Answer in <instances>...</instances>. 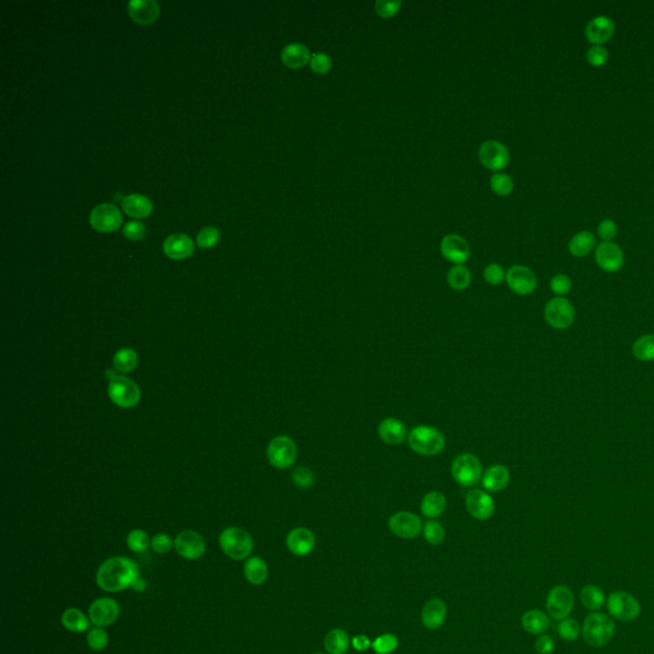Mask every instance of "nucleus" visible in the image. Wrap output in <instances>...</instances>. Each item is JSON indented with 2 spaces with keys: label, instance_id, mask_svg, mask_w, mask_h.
<instances>
[{
  "label": "nucleus",
  "instance_id": "nucleus-1",
  "mask_svg": "<svg viewBox=\"0 0 654 654\" xmlns=\"http://www.w3.org/2000/svg\"><path fill=\"white\" fill-rule=\"evenodd\" d=\"M138 566L127 557H112L98 567L96 581L106 592H119L135 586L138 580Z\"/></svg>",
  "mask_w": 654,
  "mask_h": 654
},
{
  "label": "nucleus",
  "instance_id": "nucleus-2",
  "mask_svg": "<svg viewBox=\"0 0 654 654\" xmlns=\"http://www.w3.org/2000/svg\"><path fill=\"white\" fill-rule=\"evenodd\" d=\"M615 630L616 626L612 617L597 611L586 617L581 626V635L589 647H604L615 637Z\"/></svg>",
  "mask_w": 654,
  "mask_h": 654
},
{
  "label": "nucleus",
  "instance_id": "nucleus-3",
  "mask_svg": "<svg viewBox=\"0 0 654 654\" xmlns=\"http://www.w3.org/2000/svg\"><path fill=\"white\" fill-rule=\"evenodd\" d=\"M408 444L414 452L423 456H435L444 450L445 436L429 426H417L408 435Z\"/></svg>",
  "mask_w": 654,
  "mask_h": 654
},
{
  "label": "nucleus",
  "instance_id": "nucleus-4",
  "mask_svg": "<svg viewBox=\"0 0 654 654\" xmlns=\"http://www.w3.org/2000/svg\"><path fill=\"white\" fill-rule=\"evenodd\" d=\"M220 546L228 556L234 560H243L251 555L253 540L244 529L232 526L220 534Z\"/></svg>",
  "mask_w": 654,
  "mask_h": 654
},
{
  "label": "nucleus",
  "instance_id": "nucleus-5",
  "mask_svg": "<svg viewBox=\"0 0 654 654\" xmlns=\"http://www.w3.org/2000/svg\"><path fill=\"white\" fill-rule=\"evenodd\" d=\"M606 606H607L609 616L616 618L618 621H624V623H630L637 620L641 611L639 601L632 594L624 592V590H616L609 594L606 601Z\"/></svg>",
  "mask_w": 654,
  "mask_h": 654
},
{
  "label": "nucleus",
  "instance_id": "nucleus-6",
  "mask_svg": "<svg viewBox=\"0 0 654 654\" xmlns=\"http://www.w3.org/2000/svg\"><path fill=\"white\" fill-rule=\"evenodd\" d=\"M452 474L461 487H473L481 481L483 468L480 459L473 454H461L452 461Z\"/></svg>",
  "mask_w": 654,
  "mask_h": 654
},
{
  "label": "nucleus",
  "instance_id": "nucleus-7",
  "mask_svg": "<svg viewBox=\"0 0 654 654\" xmlns=\"http://www.w3.org/2000/svg\"><path fill=\"white\" fill-rule=\"evenodd\" d=\"M109 398L119 408L129 409L140 403L141 392L133 380L126 376H115L110 380L107 389Z\"/></svg>",
  "mask_w": 654,
  "mask_h": 654
},
{
  "label": "nucleus",
  "instance_id": "nucleus-8",
  "mask_svg": "<svg viewBox=\"0 0 654 654\" xmlns=\"http://www.w3.org/2000/svg\"><path fill=\"white\" fill-rule=\"evenodd\" d=\"M544 318L551 327L556 330H565L569 329L575 321V309L572 302L563 297H556L546 304Z\"/></svg>",
  "mask_w": 654,
  "mask_h": 654
},
{
  "label": "nucleus",
  "instance_id": "nucleus-9",
  "mask_svg": "<svg viewBox=\"0 0 654 654\" xmlns=\"http://www.w3.org/2000/svg\"><path fill=\"white\" fill-rule=\"evenodd\" d=\"M298 449L289 436H278L271 440L267 447V458L272 466L278 469H288L297 460Z\"/></svg>",
  "mask_w": 654,
  "mask_h": 654
},
{
  "label": "nucleus",
  "instance_id": "nucleus-10",
  "mask_svg": "<svg viewBox=\"0 0 654 654\" xmlns=\"http://www.w3.org/2000/svg\"><path fill=\"white\" fill-rule=\"evenodd\" d=\"M575 606V597L572 589L566 586H556L552 588L547 594L546 607L549 617L553 620L561 621L570 614Z\"/></svg>",
  "mask_w": 654,
  "mask_h": 654
},
{
  "label": "nucleus",
  "instance_id": "nucleus-11",
  "mask_svg": "<svg viewBox=\"0 0 654 654\" xmlns=\"http://www.w3.org/2000/svg\"><path fill=\"white\" fill-rule=\"evenodd\" d=\"M121 214L113 203H100L91 211L90 223L98 232H114L121 225Z\"/></svg>",
  "mask_w": 654,
  "mask_h": 654
},
{
  "label": "nucleus",
  "instance_id": "nucleus-12",
  "mask_svg": "<svg viewBox=\"0 0 654 654\" xmlns=\"http://www.w3.org/2000/svg\"><path fill=\"white\" fill-rule=\"evenodd\" d=\"M480 160L483 166L492 172L503 170L510 161V154L504 143L495 140L483 142L480 147Z\"/></svg>",
  "mask_w": 654,
  "mask_h": 654
},
{
  "label": "nucleus",
  "instance_id": "nucleus-13",
  "mask_svg": "<svg viewBox=\"0 0 654 654\" xmlns=\"http://www.w3.org/2000/svg\"><path fill=\"white\" fill-rule=\"evenodd\" d=\"M389 528L399 538L413 540L423 532V523L413 512H399L389 520Z\"/></svg>",
  "mask_w": 654,
  "mask_h": 654
},
{
  "label": "nucleus",
  "instance_id": "nucleus-14",
  "mask_svg": "<svg viewBox=\"0 0 654 654\" xmlns=\"http://www.w3.org/2000/svg\"><path fill=\"white\" fill-rule=\"evenodd\" d=\"M506 283L512 292L518 295H529L537 288V276L526 266L515 265L506 272Z\"/></svg>",
  "mask_w": 654,
  "mask_h": 654
},
{
  "label": "nucleus",
  "instance_id": "nucleus-15",
  "mask_svg": "<svg viewBox=\"0 0 654 654\" xmlns=\"http://www.w3.org/2000/svg\"><path fill=\"white\" fill-rule=\"evenodd\" d=\"M466 507L470 516L477 520H487L495 514V501L487 491L472 489L466 497Z\"/></svg>",
  "mask_w": 654,
  "mask_h": 654
},
{
  "label": "nucleus",
  "instance_id": "nucleus-16",
  "mask_svg": "<svg viewBox=\"0 0 654 654\" xmlns=\"http://www.w3.org/2000/svg\"><path fill=\"white\" fill-rule=\"evenodd\" d=\"M624 252L614 241H602L595 248V261L602 270L616 272L624 265Z\"/></svg>",
  "mask_w": 654,
  "mask_h": 654
},
{
  "label": "nucleus",
  "instance_id": "nucleus-17",
  "mask_svg": "<svg viewBox=\"0 0 654 654\" xmlns=\"http://www.w3.org/2000/svg\"><path fill=\"white\" fill-rule=\"evenodd\" d=\"M174 546L181 557L188 560L200 558L206 551V543L202 535L195 530H184L178 534Z\"/></svg>",
  "mask_w": 654,
  "mask_h": 654
},
{
  "label": "nucleus",
  "instance_id": "nucleus-18",
  "mask_svg": "<svg viewBox=\"0 0 654 654\" xmlns=\"http://www.w3.org/2000/svg\"><path fill=\"white\" fill-rule=\"evenodd\" d=\"M119 604L112 598H100L90 606L89 615L92 624L104 627L115 623L119 616Z\"/></svg>",
  "mask_w": 654,
  "mask_h": 654
},
{
  "label": "nucleus",
  "instance_id": "nucleus-19",
  "mask_svg": "<svg viewBox=\"0 0 654 654\" xmlns=\"http://www.w3.org/2000/svg\"><path fill=\"white\" fill-rule=\"evenodd\" d=\"M443 256L455 265H463L470 256L469 243L458 234H449L441 241Z\"/></svg>",
  "mask_w": 654,
  "mask_h": 654
},
{
  "label": "nucleus",
  "instance_id": "nucleus-20",
  "mask_svg": "<svg viewBox=\"0 0 654 654\" xmlns=\"http://www.w3.org/2000/svg\"><path fill=\"white\" fill-rule=\"evenodd\" d=\"M286 546L295 556H307L316 546L315 534L307 528H295L286 537Z\"/></svg>",
  "mask_w": 654,
  "mask_h": 654
},
{
  "label": "nucleus",
  "instance_id": "nucleus-21",
  "mask_svg": "<svg viewBox=\"0 0 654 654\" xmlns=\"http://www.w3.org/2000/svg\"><path fill=\"white\" fill-rule=\"evenodd\" d=\"M615 23L606 15H597L590 20L586 27L588 41L594 45H602L607 43L615 34Z\"/></svg>",
  "mask_w": 654,
  "mask_h": 654
},
{
  "label": "nucleus",
  "instance_id": "nucleus-22",
  "mask_svg": "<svg viewBox=\"0 0 654 654\" xmlns=\"http://www.w3.org/2000/svg\"><path fill=\"white\" fill-rule=\"evenodd\" d=\"M163 248L169 258L184 260L193 253L195 246H193V241L189 238L188 235L174 233L169 235L164 241Z\"/></svg>",
  "mask_w": 654,
  "mask_h": 654
},
{
  "label": "nucleus",
  "instance_id": "nucleus-23",
  "mask_svg": "<svg viewBox=\"0 0 654 654\" xmlns=\"http://www.w3.org/2000/svg\"><path fill=\"white\" fill-rule=\"evenodd\" d=\"M128 13L135 22L150 24L158 17L160 4L156 0H131Z\"/></svg>",
  "mask_w": 654,
  "mask_h": 654
},
{
  "label": "nucleus",
  "instance_id": "nucleus-24",
  "mask_svg": "<svg viewBox=\"0 0 654 654\" xmlns=\"http://www.w3.org/2000/svg\"><path fill=\"white\" fill-rule=\"evenodd\" d=\"M447 607L443 600L433 598L422 609V624L429 630H436L445 624Z\"/></svg>",
  "mask_w": 654,
  "mask_h": 654
},
{
  "label": "nucleus",
  "instance_id": "nucleus-25",
  "mask_svg": "<svg viewBox=\"0 0 654 654\" xmlns=\"http://www.w3.org/2000/svg\"><path fill=\"white\" fill-rule=\"evenodd\" d=\"M510 482V472L506 466L495 464L486 469L482 477V484L487 492L495 493L507 487Z\"/></svg>",
  "mask_w": 654,
  "mask_h": 654
},
{
  "label": "nucleus",
  "instance_id": "nucleus-26",
  "mask_svg": "<svg viewBox=\"0 0 654 654\" xmlns=\"http://www.w3.org/2000/svg\"><path fill=\"white\" fill-rule=\"evenodd\" d=\"M378 436L387 445H400L404 443L408 432L404 423L398 418H386L378 424Z\"/></svg>",
  "mask_w": 654,
  "mask_h": 654
},
{
  "label": "nucleus",
  "instance_id": "nucleus-27",
  "mask_svg": "<svg viewBox=\"0 0 654 654\" xmlns=\"http://www.w3.org/2000/svg\"><path fill=\"white\" fill-rule=\"evenodd\" d=\"M311 58H312V54L309 52V47L301 43L289 44L281 52V61L286 67L292 68V69H299L307 66L311 61Z\"/></svg>",
  "mask_w": 654,
  "mask_h": 654
},
{
  "label": "nucleus",
  "instance_id": "nucleus-28",
  "mask_svg": "<svg viewBox=\"0 0 654 654\" xmlns=\"http://www.w3.org/2000/svg\"><path fill=\"white\" fill-rule=\"evenodd\" d=\"M121 206L123 210L128 214L132 218H147L154 209V205L150 201L149 197L133 193L128 195L121 200Z\"/></svg>",
  "mask_w": 654,
  "mask_h": 654
},
{
  "label": "nucleus",
  "instance_id": "nucleus-29",
  "mask_svg": "<svg viewBox=\"0 0 654 654\" xmlns=\"http://www.w3.org/2000/svg\"><path fill=\"white\" fill-rule=\"evenodd\" d=\"M549 617L541 609H529L521 617V626L526 632L542 635L549 630Z\"/></svg>",
  "mask_w": 654,
  "mask_h": 654
},
{
  "label": "nucleus",
  "instance_id": "nucleus-30",
  "mask_svg": "<svg viewBox=\"0 0 654 654\" xmlns=\"http://www.w3.org/2000/svg\"><path fill=\"white\" fill-rule=\"evenodd\" d=\"M446 505H447V500L444 493L438 491H432L422 498L421 512L426 518L436 519L444 514Z\"/></svg>",
  "mask_w": 654,
  "mask_h": 654
},
{
  "label": "nucleus",
  "instance_id": "nucleus-31",
  "mask_svg": "<svg viewBox=\"0 0 654 654\" xmlns=\"http://www.w3.org/2000/svg\"><path fill=\"white\" fill-rule=\"evenodd\" d=\"M595 248V237L593 233L583 230L575 234L569 241V251L572 256L587 257Z\"/></svg>",
  "mask_w": 654,
  "mask_h": 654
},
{
  "label": "nucleus",
  "instance_id": "nucleus-32",
  "mask_svg": "<svg viewBox=\"0 0 654 654\" xmlns=\"http://www.w3.org/2000/svg\"><path fill=\"white\" fill-rule=\"evenodd\" d=\"M579 600L581 604L592 612H597L598 609H601L607 601L602 588L594 584H588L586 587H583V589L580 590Z\"/></svg>",
  "mask_w": 654,
  "mask_h": 654
},
{
  "label": "nucleus",
  "instance_id": "nucleus-33",
  "mask_svg": "<svg viewBox=\"0 0 654 654\" xmlns=\"http://www.w3.org/2000/svg\"><path fill=\"white\" fill-rule=\"evenodd\" d=\"M244 577L251 584L261 586L269 577L267 565L260 557H251L244 565Z\"/></svg>",
  "mask_w": 654,
  "mask_h": 654
},
{
  "label": "nucleus",
  "instance_id": "nucleus-34",
  "mask_svg": "<svg viewBox=\"0 0 654 654\" xmlns=\"http://www.w3.org/2000/svg\"><path fill=\"white\" fill-rule=\"evenodd\" d=\"M349 643V635L343 629L330 630L325 637V649L329 654H345Z\"/></svg>",
  "mask_w": 654,
  "mask_h": 654
},
{
  "label": "nucleus",
  "instance_id": "nucleus-35",
  "mask_svg": "<svg viewBox=\"0 0 654 654\" xmlns=\"http://www.w3.org/2000/svg\"><path fill=\"white\" fill-rule=\"evenodd\" d=\"M63 626L73 632H86L90 626L89 618L83 615L82 611L77 609H69L61 616Z\"/></svg>",
  "mask_w": 654,
  "mask_h": 654
},
{
  "label": "nucleus",
  "instance_id": "nucleus-36",
  "mask_svg": "<svg viewBox=\"0 0 654 654\" xmlns=\"http://www.w3.org/2000/svg\"><path fill=\"white\" fill-rule=\"evenodd\" d=\"M137 364H138V357L135 350L131 348H123L114 354L113 366L118 372L129 373L137 367Z\"/></svg>",
  "mask_w": 654,
  "mask_h": 654
},
{
  "label": "nucleus",
  "instance_id": "nucleus-37",
  "mask_svg": "<svg viewBox=\"0 0 654 654\" xmlns=\"http://www.w3.org/2000/svg\"><path fill=\"white\" fill-rule=\"evenodd\" d=\"M472 274L464 265H455L447 272V283L454 290H466L470 285Z\"/></svg>",
  "mask_w": 654,
  "mask_h": 654
},
{
  "label": "nucleus",
  "instance_id": "nucleus-38",
  "mask_svg": "<svg viewBox=\"0 0 654 654\" xmlns=\"http://www.w3.org/2000/svg\"><path fill=\"white\" fill-rule=\"evenodd\" d=\"M632 354L638 361H654V334L640 336L632 345Z\"/></svg>",
  "mask_w": 654,
  "mask_h": 654
},
{
  "label": "nucleus",
  "instance_id": "nucleus-39",
  "mask_svg": "<svg viewBox=\"0 0 654 654\" xmlns=\"http://www.w3.org/2000/svg\"><path fill=\"white\" fill-rule=\"evenodd\" d=\"M557 632L561 639L566 640V641H575L581 635V625L579 624L578 620L572 617H566L558 623Z\"/></svg>",
  "mask_w": 654,
  "mask_h": 654
},
{
  "label": "nucleus",
  "instance_id": "nucleus-40",
  "mask_svg": "<svg viewBox=\"0 0 654 654\" xmlns=\"http://www.w3.org/2000/svg\"><path fill=\"white\" fill-rule=\"evenodd\" d=\"M491 189L497 196H509L514 189V181L512 177L505 173H495L491 177Z\"/></svg>",
  "mask_w": 654,
  "mask_h": 654
},
{
  "label": "nucleus",
  "instance_id": "nucleus-41",
  "mask_svg": "<svg viewBox=\"0 0 654 654\" xmlns=\"http://www.w3.org/2000/svg\"><path fill=\"white\" fill-rule=\"evenodd\" d=\"M423 535L427 543L432 546H438L445 540L444 526H441L438 521L429 520L423 526Z\"/></svg>",
  "mask_w": 654,
  "mask_h": 654
},
{
  "label": "nucleus",
  "instance_id": "nucleus-42",
  "mask_svg": "<svg viewBox=\"0 0 654 654\" xmlns=\"http://www.w3.org/2000/svg\"><path fill=\"white\" fill-rule=\"evenodd\" d=\"M399 639L394 634H384L378 637L373 643L372 648L377 654H390L398 648Z\"/></svg>",
  "mask_w": 654,
  "mask_h": 654
},
{
  "label": "nucleus",
  "instance_id": "nucleus-43",
  "mask_svg": "<svg viewBox=\"0 0 654 654\" xmlns=\"http://www.w3.org/2000/svg\"><path fill=\"white\" fill-rule=\"evenodd\" d=\"M292 480H293V483L297 487L302 489H309L315 484V474L306 466H298L293 470Z\"/></svg>",
  "mask_w": 654,
  "mask_h": 654
},
{
  "label": "nucleus",
  "instance_id": "nucleus-44",
  "mask_svg": "<svg viewBox=\"0 0 654 654\" xmlns=\"http://www.w3.org/2000/svg\"><path fill=\"white\" fill-rule=\"evenodd\" d=\"M150 543L149 535L141 529L132 530L127 537V544H128L129 549L133 552H144Z\"/></svg>",
  "mask_w": 654,
  "mask_h": 654
},
{
  "label": "nucleus",
  "instance_id": "nucleus-45",
  "mask_svg": "<svg viewBox=\"0 0 654 654\" xmlns=\"http://www.w3.org/2000/svg\"><path fill=\"white\" fill-rule=\"evenodd\" d=\"M549 288L553 293L556 294L557 297L564 298L565 295H567L572 292V278H569L567 275H565V274H557L553 278H551Z\"/></svg>",
  "mask_w": 654,
  "mask_h": 654
},
{
  "label": "nucleus",
  "instance_id": "nucleus-46",
  "mask_svg": "<svg viewBox=\"0 0 654 654\" xmlns=\"http://www.w3.org/2000/svg\"><path fill=\"white\" fill-rule=\"evenodd\" d=\"M403 3L400 0H377L375 10L381 18H392L396 15Z\"/></svg>",
  "mask_w": 654,
  "mask_h": 654
},
{
  "label": "nucleus",
  "instance_id": "nucleus-47",
  "mask_svg": "<svg viewBox=\"0 0 654 654\" xmlns=\"http://www.w3.org/2000/svg\"><path fill=\"white\" fill-rule=\"evenodd\" d=\"M220 238V233L215 226H205L197 235V243L201 248H212Z\"/></svg>",
  "mask_w": 654,
  "mask_h": 654
},
{
  "label": "nucleus",
  "instance_id": "nucleus-48",
  "mask_svg": "<svg viewBox=\"0 0 654 654\" xmlns=\"http://www.w3.org/2000/svg\"><path fill=\"white\" fill-rule=\"evenodd\" d=\"M309 66H311L312 72H315L316 75H326L332 67V59H331L329 54H312Z\"/></svg>",
  "mask_w": 654,
  "mask_h": 654
},
{
  "label": "nucleus",
  "instance_id": "nucleus-49",
  "mask_svg": "<svg viewBox=\"0 0 654 654\" xmlns=\"http://www.w3.org/2000/svg\"><path fill=\"white\" fill-rule=\"evenodd\" d=\"M483 278L489 285H500L506 278V272L500 263H489L483 271Z\"/></svg>",
  "mask_w": 654,
  "mask_h": 654
},
{
  "label": "nucleus",
  "instance_id": "nucleus-50",
  "mask_svg": "<svg viewBox=\"0 0 654 654\" xmlns=\"http://www.w3.org/2000/svg\"><path fill=\"white\" fill-rule=\"evenodd\" d=\"M587 59L590 66L601 67L609 61V50L603 45H594L588 49Z\"/></svg>",
  "mask_w": 654,
  "mask_h": 654
},
{
  "label": "nucleus",
  "instance_id": "nucleus-51",
  "mask_svg": "<svg viewBox=\"0 0 654 654\" xmlns=\"http://www.w3.org/2000/svg\"><path fill=\"white\" fill-rule=\"evenodd\" d=\"M87 643L92 649L95 651H101L107 646V634L103 627H95L92 629L89 635H87Z\"/></svg>",
  "mask_w": 654,
  "mask_h": 654
},
{
  "label": "nucleus",
  "instance_id": "nucleus-52",
  "mask_svg": "<svg viewBox=\"0 0 654 654\" xmlns=\"http://www.w3.org/2000/svg\"><path fill=\"white\" fill-rule=\"evenodd\" d=\"M147 233L146 226L140 221H129L123 228V234L132 241H140Z\"/></svg>",
  "mask_w": 654,
  "mask_h": 654
},
{
  "label": "nucleus",
  "instance_id": "nucleus-53",
  "mask_svg": "<svg viewBox=\"0 0 654 654\" xmlns=\"http://www.w3.org/2000/svg\"><path fill=\"white\" fill-rule=\"evenodd\" d=\"M151 547L156 553L163 555V553H168L172 549L173 541L168 534H156L151 541Z\"/></svg>",
  "mask_w": 654,
  "mask_h": 654
},
{
  "label": "nucleus",
  "instance_id": "nucleus-54",
  "mask_svg": "<svg viewBox=\"0 0 654 654\" xmlns=\"http://www.w3.org/2000/svg\"><path fill=\"white\" fill-rule=\"evenodd\" d=\"M598 235L603 241H612L617 235V226L612 220L606 218L598 225Z\"/></svg>",
  "mask_w": 654,
  "mask_h": 654
},
{
  "label": "nucleus",
  "instance_id": "nucleus-55",
  "mask_svg": "<svg viewBox=\"0 0 654 654\" xmlns=\"http://www.w3.org/2000/svg\"><path fill=\"white\" fill-rule=\"evenodd\" d=\"M534 648L538 654H551L555 651V640L547 634H542L535 640Z\"/></svg>",
  "mask_w": 654,
  "mask_h": 654
},
{
  "label": "nucleus",
  "instance_id": "nucleus-56",
  "mask_svg": "<svg viewBox=\"0 0 654 654\" xmlns=\"http://www.w3.org/2000/svg\"><path fill=\"white\" fill-rule=\"evenodd\" d=\"M352 644H353L354 649H357V651H359V652L367 651L369 647H372L371 640H369V637H366V635H357V637H354Z\"/></svg>",
  "mask_w": 654,
  "mask_h": 654
},
{
  "label": "nucleus",
  "instance_id": "nucleus-57",
  "mask_svg": "<svg viewBox=\"0 0 654 654\" xmlns=\"http://www.w3.org/2000/svg\"><path fill=\"white\" fill-rule=\"evenodd\" d=\"M315 654H322V653H315Z\"/></svg>",
  "mask_w": 654,
  "mask_h": 654
}]
</instances>
